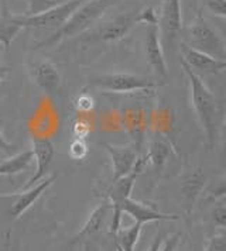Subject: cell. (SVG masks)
I'll return each instance as SVG.
<instances>
[{
	"instance_id": "6da1fadb",
	"label": "cell",
	"mask_w": 226,
	"mask_h": 251,
	"mask_svg": "<svg viewBox=\"0 0 226 251\" xmlns=\"http://www.w3.org/2000/svg\"><path fill=\"white\" fill-rule=\"evenodd\" d=\"M180 64L188 78L192 107L202 127L208 150H214L218 146L224 126V106L212 91L203 83L201 76L194 74L182 61H180Z\"/></svg>"
},
{
	"instance_id": "7a4b0ae2",
	"label": "cell",
	"mask_w": 226,
	"mask_h": 251,
	"mask_svg": "<svg viewBox=\"0 0 226 251\" xmlns=\"http://www.w3.org/2000/svg\"><path fill=\"white\" fill-rule=\"evenodd\" d=\"M114 1L116 0H88V1H85L82 6H79L78 9L71 14V17L65 23L59 28H56L53 34L35 43L33 46V50L34 51L51 50L58 46L59 43H62L64 40L85 33L101 19Z\"/></svg>"
},
{
	"instance_id": "3957f363",
	"label": "cell",
	"mask_w": 226,
	"mask_h": 251,
	"mask_svg": "<svg viewBox=\"0 0 226 251\" xmlns=\"http://www.w3.org/2000/svg\"><path fill=\"white\" fill-rule=\"evenodd\" d=\"M184 46L188 48L201 51L203 54H208L211 57L224 59L226 58V44L222 35L218 33V30L212 27L206 19H203L201 13L197 14V17L191 23L182 27L181 30Z\"/></svg>"
},
{
	"instance_id": "277c9868",
	"label": "cell",
	"mask_w": 226,
	"mask_h": 251,
	"mask_svg": "<svg viewBox=\"0 0 226 251\" xmlns=\"http://www.w3.org/2000/svg\"><path fill=\"white\" fill-rule=\"evenodd\" d=\"M147 162L148 161H147L146 155H143V157L140 155L136 161L135 167L132 168V171L122 178H119L117 181L111 183L109 189L106 191L105 198L111 202V207H112V222L109 225V234L113 236V239H114L117 230L120 228L122 215H123V212H122L123 203L130 198L136 179L140 176V174L146 168Z\"/></svg>"
},
{
	"instance_id": "5b68a950",
	"label": "cell",
	"mask_w": 226,
	"mask_h": 251,
	"mask_svg": "<svg viewBox=\"0 0 226 251\" xmlns=\"http://www.w3.org/2000/svg\"><path fill=\"white\" fill-rule=\"evenodd\" d=\"M160 83L156 80L127 74V72H114L103 74L89 79V86L99 89L105 93H135V92H150L156 89Z\"/></svg>"
},
{
	"instance_id": "8992f818",
	"label": "cell",
	"mask_w": 226,
	"mask_h": 251,
	"mask_svg": "<svg viewBox=\"0 0 226 251\" xmlns=\"http://www.w3.org/2000/svg\"><path fill=\"white\" fill-rule=\"evenodd\" d=\"M88 0H69L68 3L51 9L48 12L24 16V14H13V22L19 24L22 28H41V30H56L71 17V14L82 6Z\"/></svg>"
},
{
	"instance_id": "52a82bcc",
	"label": "cell",
	"mask_w": 226,
	"mask_h": 251,
	"mask_svg": "<svg viewBox=\"0 0 226 251\" xmlns=\"http://www.w3.org/2000/svg\"><path fill=\"white\" fill-rule=\"evenodd\" d=\"M182 27L184 24L181 14V0H164L158 16V31L160 40L166 48L174 47Z\"/></svg>"
},
{
	"instance_id": "ba28073f",
	"label": "cell",
	"mask_w": 226,
	"mask_h": 251,
	"mask_svg": "<svg viewBox=\"0 0 226 251\" xmlns=\"http://www.w3.org/2000/svg\"><path fill=\"white\" fill-rule=\"evenodd\" d=\"M137 12L126 13L116 16L112 20H108L101 25H98L86 38L89 41H99V43H114L122 40L124 35L132 30L136 23Z\"/></svg>"
},
{
	"instance_id": "9c48e42d",
	"label": "cell",
	"mask_w": 226,
	"mask_h": 251,
	"mask_svg": "<svg viewBox=\"0 0 226 251\" xmlns=\"http://www.w3.org/2000/svg\"><path fill=\"white\" fill-rule=\"evenodd\" d=\"M144 47H146L147 62H148L150 68L153 69L156 78L161 80V83H167L169 67H167V61H166L161 40H160V31H158L157 25L147 27Z\"/></svg>"
},
{
	"instance_id": "30bf717a",
	"label": "cell",
	"mask_w": 226,
	"mask_h": 251,
	"mask_svg": "<svg viewBox=\"0 0 226 251\" xmlns=\"http://www.w3.org/2000/svg\"><path fill=\"white\" fill-rule=\"evenodd\" d=\"M194 74L198 76L201 75H218L226 69V61L211 57L203 54L201 51L188 48L187 46H181V59Z\"/></svg>"
},
{
	"instance_id": "8fae6325",
	"label": "cell",
	"mask_w": 226,
	"mask_h": 251,
	"mask_svg": "<svg viewBox=\"0 0 226 251\" xmlns=\"http://www.w3.org/2000/svg\"><path fill=\"white\" fill-rule=\"evenodd\" d=\"M56 175H50L45 178L43 182L35 183L34 186L24 189V192H13V194H0V199H7V198H16V202L9 210L11 220H17L19 217L23 216L31 206L34 202L38 201V198L44 194L45 191L56 182Z\"/></svg>"
},
{
	"instance_id": "7c38bea8",
	"label": "cell",
	"mask_w": 226,
	"mask_h": 251,
	"mask_svg": "<svg viewBox=\"0 0 226 251\" xmlns=\"http://www.w3.org/2000/svg\"><path fill=\"white\" fill-rule=\"evenodd\" d=\"M31 146H33L31 151H33L34 158L37 161V168H35L33 176L30 179H27V182L23 185V189H28L38 181H41L50 171V167L56 157L54 144L47 137H33Z\"/></svg>"
},
{
	"instance_id": "4fadbf2b",
	"label": "cell",
	"mask_w": 226,
	"mask_h": 251,
	"mask_svg": "<svg viewBox=\"0 0 226 251\" xmlns=\"http://www.w3.org/2000/svg\"><path fill=\"white\" fill-rule=\"evenodd\" d=\"M103 147L112 161V182L117 181L119 178H122L132 171L136 161L140 157L135 146H113V144L105 143Z\"/></svg>"
},
{
	"instance_id": "5bb4252c",
	"label": "cell",
	"mask_w": 226,
	"mask_h": 251,
	"mask_svg": "<svg viewBox=\"0 0 226 251\" xmlns=\"http://www.w3.org/2000/svg\"><path fill=\"white\" fill-rule=\"evenodd\" d=\"M30 76L33 82L47 95H56L61 86V74L48 59L34 62L30 67Z\"/></svg>"
},
{
	"instance_id": "9a60e30c",
	"label": "cell",
	"mask_w": 226,
	"mask_h": 251,
	"mask_svg": "<svg viewBox=\"0 0 226 251\" xmlns=\"http://www.w3.org/2000/svg\"><path fill=\"white\" fill-rule=\"evenodd\" d=\"M109 212H112L111 202L105 198V199H102L101 203L90 212L89 216L86 219V222L84 223V226L78 231V234L72 239L71 244H77L79 241L89 243L88 240L92 239L93 236H96L102 228L106 226V222H108V217H109Z\"/></svg>"
},
{
	"instance_id": "2e32d148",
	"label": "cell",
	"mask_w": 226,
	"mask_h": 251,
	"mask_svg": "<svg viewBox=\"0 0 226 251\" xmlns=\"http://www.w3.org/2000/svg\"><path fill=\"white\" fill-rule=\"evenodd\" d=\"M122 212L129 215L137 223H150V222H171V220H180L178 215H167L163 213L157 209L151 207V206L144 205L141 202H137L135 199L129 198L123 203Z\"/></svg>"
},
{
	"instance_id": "e0dca14e",
	"label": "cell",
	"mask_w": 226,
	"mask_h": 251,
	"mask_svg": "<svg viewBox=\"0 0 226 251\" xmlns=\"http://www.w3.org/2000/svg\"><path fill=\"white\" fill-rule=\"evenodd\" d=\"M206 176L201 168L188 172L181 182V194H182V203L184 210L187 215H191L192 209L197 203L199 195L202 194L205 189Z\"/></svg>"
},
{
	"instance_id": "ac0fdd59",
	"label": "cell",
	"mask_w": 226,
	"mask_h": 251,
	"mask_svg": "<svg viewBox=\"0 0 226 251\" xmlns=\"http://www.w3.org/2000/svg\"><path fill=\"white\" fill-rule=\"evenodd\" d=\"M33 158L34 155L31 149L24 150L22 152L11 155V158L0 162V176H10V175L20 174L28 168Z\"/></svg>"
},
{
	"instance_id": "d6986e66",
	"label": "cell",
	"mask_w": 226,
	"mask_h": 251,
	"mask_svg": "<svg viewBox=\"0 0 226 251\" xmlns=\"http://www.w3.org/2000/svg\"><path fill=\"white\" fill-rule=\"evenodd\" d=\"M13 14L9 12L6 6L1 7V16H0V44L4 47L6 51L10 50L11 43L19 35L23 28L13 22Z\"/></svg>"
},
{
	"instance_id": "ffe728a7",
	"label": "cell",
	"mask_w": 226,
	"mask_h": 251,
	"mask_svg": "<svg viewBox=\"0 0 226 251\" xmlns=\"http://www.w3.org/2000/svg\"><path fill=\"white\" fill-rule=\"evenodd\" d=\"M171 144L164 137H154L150 143V151L146 154L147 161L153 164L154 168H161L171 155Z\"/></svg>"
},
{
	"instance_id": "44dd1931",
	"label": "cell",
	"mask_w": 226,
	"mask_h": 251,
	"mask_svg": "<svg viewBox=\"0 0 226 251\" xmlns=\"http://www.w3.org/2000/svg\"><path fill=\"white\" fill-rule=\"evenodd\" d=\"M141 223L135 222V225L129 226V227L119 228L114 240H116V246L119 251H135L136 244L140 239V233H141Z\"/></svg>"
},
{
	"instance_id": "7402d4cb",
	"label": "cell",
	"mask_w": 226,
	"mask_h": 251,
	"mask_svg": "<svg viewBox=\"0 0 226 251\" xmlns=\"http://www.w3.org/2000/svg\"><path fill=\"white\" fill-rule=\"evenodd\" d=\"M69 0H28V6L24 16H34V14L48 12L51 9L65 4Z\"/></svg>"
},
{
	"instance_id": "603a6c76",
	"label": "cell",
	"mask_w": 226,
	"mask_h": 251,
	"mask_svg": "<svg viewBox=\"0 0 226 251\" xmlns=\"http://www.w3.org/2000/svg\"><path fill=\"white\" fill-rule=\"evenodd\" d=\"M209 219L212 226H215L219 230H225L226 227V206H225V198H221L218 201H215L214 206L211 209Z\"/></svg>"
},
{
	"instance_id": "cb8c5ba5",
	"label": "cell",
	"mask_w": 226,
	"mask_h": 251,
	"mask_svg": "<svg viewBox=\"0 0 226 251\" xmlns=\"http://www.w3.org/2000/svg\"><path fill=\"white\" fill-rule=\"evenodd\" d=\"M180 237L181 234H174V236H171V237L166 241V244L161 247V244H163V234H157L156 239L153 240V243H151L148 251H175L177 250V247H178V244H180Z\"/></svg>"
},
{
	"instance_id": "d4e9b609",
	"label": "cell",
	"mask_w": 226,
	"mask_h": 251,
	"mask_svg": "<svg viewBox=\"0 0 226 251\" xmlns=\"http://www.w3.org/2000/svg\"><path fill=\"white\" fill-rule=\"evenodd\" d=\"M203 251H226V236L224 230L221 233H215L206 240Z\"/></svg>"
},
{
	"instance_id": "484cf974",
	"label": "cell",
	"mask_w": 226,
	"mask_h": 251,
	"mask_svg": "<svg viewBox=\"0 0 226 251\" xmlns=\"http://www.w3.org/2000/svg\"><path fill=\"white\" fill-rule=\"evenodd\" d=\"M136 23L147 24V27L150 25H157L158 27V14L153 7H144L143 10L137 12L136 14Z\"/></svg>"
},
{
	"instance_id": "4316f807",
	"label": "cell",
	"mask_w": 226,
	"mask_h": 251,
	"mask_svg": "<svg viewBox=\"0 0 226 251\" xmlns=\"http://www.w3.org/2000/svg\"><path fill=\"white\" fill-rule=\"evenodd\" d=\"M90 133V122L84 117V116H78L75 119V122L72 123V134L77 138H86V136Z\"/></svg>"
},
{
	"instance_id": "83f0119b",
	"label": "cell",
	"mask_w": 226,
	"mask_h": 251,
	"mask_svg": "<svg viewBox=\"0 0 226 251\" xmlns=\"http://www.w3.org/2000/svg\"><path fill=\"white\" fill-rule=\"evenodd\" d=\"M88 154V147L84 140L75 138L69 146V155L72 160H82Z\"/></svg>"
},
{
	"instance_id": "f1b7e54d",
	"label": "cell",
	"mask_w": 226,
	"mask_h": 251,
	"mask_svg": "<svg viewBox=\"0 0 226 251\" xmlns=\"http://www.w3.org/2000/svg\"><path fill=\"white\" fill-rule=\"evenodd\" d=\"M202 3L215 16L222 19L226 16V0H202Z\"/></svg>"
},
{
	"instance_id": "f546056e",
	"label": "cell",
	"mask_w": 226,
	"mask_h": 251,
	"mask_svg": "<svg viewBox=\"0 0 226 251\" xmlns=\"http://www.w3.org/2000/svg\"><path fill=\"white\" fill-rule=\"evenodd\" d=\"M92 107H93V99L89 95H81L77 100V109H78L79 113H89Z\"/></svg>"
},
{
	"instance_id": "4dcf8cb0",
	"label": "cell",
	"mask_w": 226,
	"mask_h": 251,
	"mask_svg": "<svg viewBox=\"0 0 226 251\" xmlns=\"http://www.w3.org/2000/svg\"><path fill=\"white\" fill-rule=\"evenodd\" d=\"M0 151L4 152L6 155H14L16 151H17V147L14 144H10L6 137L3 136V125L0 122Z\"/></svg>"
},
{
	"instance_id": "1f68e13d",
	"label": "cell",
	"mask_w": 226,
	"mask_h": 251,
	"mask_svg": "<svg viewBox=\"0 0 226 251\" xmlns=\"http://www.w3.org/2000/svg\"><path fill=\"white\" fill-rule=\"evenodd\" d=\"M7 74H9V68H7V67H1V65H0V83L4 80V78L7 76Z\"/></svg>"
},
{
	"instance_id": "d6a6232c",
	"label": "cell",
	"mask_w": 226,
	"mask_h": 251,
	"mask_svg": "<svg viewBox=\"0 0 226 251\" xmlns=\"http://www.w3.org/2000/svg\"><path fill=\"white\" fill-rule=\"evenodd\" d=\"M192 251H203V247L201 244H194V247H192Z\"/></svg>"
},
{
	"instance_id": "836d02e7",
	"label": "cell",
	"mask_w": 226,
	"mask_h": 251,
	"mask_svg": "<svg viewBox=\"0 0 226 251\" xmlns=\"http://www.w3.org/2000/svg\"><path fill=\"white\" fill-rule=\"evenodd\" d=\"M84 251H90L89 243H85V246H84Z\"/></svg>"
},
{
	"instance_id": "e575fe53",
	"label": "cell",
	"mask_w": 226,
	"mask_h": 251,
	"mask_svg": "<svg viewBox=\"0 0 226 251\" xmlns=\"http://www.w3.org/2000/svg\"><path fill=\"white\" fill-rule=\"evenodd\" d=\"M67 251H74V249H72V247H69V249H68Z\"/></svg>"
}]
</instances>
